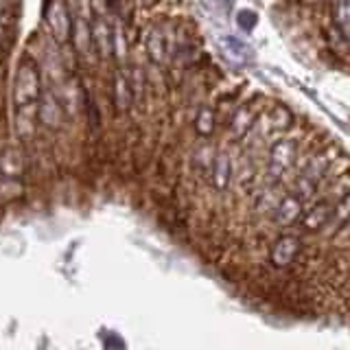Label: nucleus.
Listing matches in <instances>:
<instances>
[{
	"mask_svg": "<svg viewBox=\"0 0 350 350\" xmlns=\"http://www.w3.org/2000/svg\"><path fill=\"white\" fill-rule=\"evenodd\" d=\"M302 149V140L295 136H280L269 145L265 160V182L287 186L291 173L295 169Z\"/></svg>",
	"mask_w": 350,
	"mask_h": 350,
	"instance_id": "f257e3e1",
	"label": "nucleus"
},
{
	"mask_svg": "<svg viewBox=\"0 0 350 350\" xmlns=\"http://www.w3.org/2000/svg\"><path fill=\"white\" fill-rule=\"evenodd\" d=\"M309 245V239L302 237L298 230H287V232L276 234L269 245V265L276 271H291L298 267L302 254Z\"/></svg>",
	"mask_w": 350,
	"mask_h": 350,
	"instance_id": "f03ea898",
	"label": "nucleus"
},
{
	"mask_svg": "<svg viewBox=\"0 0 350 350\" xmlns=\"http://www.w3.org/2000/svg\"><path fill=\"white\" fill-rule=\"evenodd\" d=\"M40 101V75L33 62H22L14 81V105L20 109H36Z\"/></svg>",
	"mask_w": 350,
	"mask_h": 350,
	"instance_id": "7ed1b4c3",
	"label": "nucleus"
},
{
	"mask_svg": "<svg viewBox=\"0 0 350 350\" xmlns=\"http://www.w3.org/2000/svg\"><path fill=\"white\" fill-rule=\"evenodd\" d=\"M302 215H304V204L291 191H284L280 202L273 208V213L269 215V224L276 228L280 234V232H287V230L298 228Z\"/></svg>",
	"mask_w": 350,
	"mask_h": 350,
	"instance_id": "20e7f679",
	"label": "nucleus"
},
{
	"mask_svg": "<svg viewBox=\"0 0 350 350\" xmlns=\"http://www.w3.org/2000/svg\"><path fill=\"white\" fill-rule=\"evenodd\" d=\"M44 20H46V29L51 33V38L57 44H64L66 40H70L72 20L68 14V7H66L62 0H53V3L49 5L46 18Z\"/></svg>",
	"mask_w": 350,
	"mask_h": 350,
	"instance_id": "39448f33",
	"label": "nucleus"
},
{
	"mask_svg": "<svg viewBox=\"0 0 350 350\" xmlns=\"http://www.w3.org/2000/svg\"><path fill=\"white\" fill-rule=\"evenodd\" d=\"M232 182H234V160L226 151L217 153L211 167V184L215 186V191H228Z\"/></svg>",
	"mask_w": 350,
	"mask_h": 350,
	"instance_id": "423d86ee",
	"label": "nucleus"
},
{
	"mask_svg": "<svg viewBox=\"0 0 350 350\" xmlns=\"http://www.w3.org/2000/svg\"><path fill=\"white\" fill-rule=\"evenodd\" d=\"M350 219V193H346L342 200H339L333 208V215H331V221L326 224V228L320 232L315 241H320V243H331L333 237L342 230Z\"/></svg>",
	"mask_w": 350,
	"mask_h": 350,
	"instance_id": "0eeeda50",
	"label": "nucleus"
},
{
	"mask_svg": "<svg viewBox=\"0 0 350 350\" xmlns=\"http://www.w3.org/2000/svg\"><path fill=\"white\" fill-rule=\"evenodd\" d=\"M38 116L40 120L46 127H59L62 123V105L59 101L55 98L53 92H44L40 94V101H38Z\"/></svg>",
	"mask_w": 350,
	"mask_h": 350,
	"instance_id": "6e6552de",
	"label": "nucleus"
},
{
	"mask_svg": "<svg viewBox=\"0 0 350 350\" xmlns=\"http://www.w3.org/2000/svg\"><path fill=\"white\" fill-rule=\"evenodd\" d=\"M262 120H265L267 129L273 134H284V131H289L295 123V116L289 112V107L284 105H273L267 114H262Z\"/></svg>",
	"mask_w": 350,
	"mask_h": 350,
	"instance_id": "1a4fd4ad",
	"label": "nucleus"
},
{
	"mask_svg": "<svg viewBox=\"0 0 350 350\" xmlns=\"http://www.w3.org/2000/svg\"><path fill=\"white\" fill-rule=\"evenodd\" d=\"M258 120V114H256V109H252L247 105L243 107H239L234 116L230 118V131H232V136L237 140H243L247 134H250V129L254 127V123Z\"/></svg>",
	"mask_w": 350,
	"mask_h": 350,
	"instance_id": "9d476101",
	"label": "nucleus"
},
{
	"mask_svg": "<svg viewBox=\"0 0 350 350\" xmlns=\"http://www.w3.org/2000/svg\"><path fill=\"white\" fill-rule=\"evenodd\" d=\"M131 101H134V92H131V83H129V72L127 70H118L114 77V103L118 112H127Z\"/></svg>",
	"mask_w": 350,
	"mask_h": 350,
	"instance_id": "9b49d317",
	"label": "nucleus"
},
{
	"mask_svg": "<svg viewBox=\"0 0 350 350\" xmlns=\"http://www.w3.org/2000/svg\"><path fill=\"white\" fill-rule=\"evenodd\" d=\"M90 38L94 40L96 49H98V55H101V57H109V55H112V42H114V38H112L109 27L105 25L103 20H96L94 25H92Z\"/></svg>",
	"mask_w": 350,
	"mask_h": 350,
	"instance_id": "f8f14e48",
	"label": "nucleus"
},
{
	"mask_svg": "<svg viewBox=\"0 0 350 350\" xmlns=\"http://www.w3.org/2000/svg\"><path fill=\"white\" fill-rule=\"evenodd\" d=\"M219 44H221V49H224V53H226V57H228V59H232V62H237V64L247 62V57H250V49H247L241 40H237V38H232V36H226V38H221V42H219Z\"/></svg>",
	"mask_w": 350,
	"mask_h": 350,
	"instance_id": "ddd939ff",
	"label": "nucleus"
},
{
	"mask_svg": "<svg viewBox=\"0 0 350 350\" xmlns=\"http://www.w3.org/2000/svg\"><path fill=\"white\" fill-rule=\"evenodd\" d=\"M70 38L75 42V49L79 51L81 55H88L90 53V29H88V25L83 22V18H75L72 20V33H70Z\"/></svg>",
	"mask_w": 350,
	"mask_h": 350,
	"instance_id": "4468645a",
	"label": "nucleus"
},
{
	"mask_svg": "<svg viewBox=\"0 0 350 350\" xmlns=\"http://www.w3.org/2000/svg\"><path fill=\"white\" fill-rule=\"evenodd\" d=\"M333 22L339 33L350 40V0H335L333 5Z\"/></svg>",
	"mask_w": 350,
	"mask_h": 350,
	"instance_id": "2eb2a0df",
	"label": "nucleus"
},
{
	"mask_svg": "<svg viewBox=\"0 0 350 350\" xmlns=\"http://www.w3.org/2000/svg\"><path fill=\"white\" fill-rule=\"evenodd\" d=\"M147 51H149L151 59L156 62V64H162L164 57H167V46H164V33H162L158 27H153V29L149 31Z\"/></svg>",
	"mask_w": 350,
	"mask_h": 350,
	"instance_id": "dca6fc26",
	"label": "nucleus"
},
{
	"mask_svg": "<svg viewBox=\"0 0 350 350\" xmlns=\"http://www.w3.org/2000/svg\"><path fill=\"white\" fill-rule=\"evenodd\" d=\"M195 129L200 131L202 136L213 134V129H215V112H213L211 107H202L200 112H197V118H195Z\"/></svg>",
	"mask_w": 350,
	"mask_h": 350,
	"instance_id": "f3484780",
	"label": "nucleus"
},
{
	"mask_svg": "<svg viewBox=\"0 0 350 350\" xmlns=\"http://www.w3.org/2000/svg\"><path fill=\"white\" fill-rule=\"evenodd\" d=\"M256 22H258V18H256V14L254 11H250V9H243V11H239V16H237V25L243 29V31H252L256 27Z\"/></svg>",
	"mask_w": 350,
	"mask_h": 350,
	"instance_id": "a211bd4d",
	"label": "nucleus"
},
{
	"mask_svg": "<svg viewBox=\"0 0 350 350\" xmlns=\"http://www.w3.org/2000/svg\"><path fill=\"white\" fill-rule=\"evenodd\" d=\"M328 245H333V247H350V219H348V224L333 237V241Z\"/></svg>",
	"mask_w": 350,
	"mask_h": 350,
	"instance_id": "6ab92c4d",
	"label": "nucleus"
}]
</instances>
